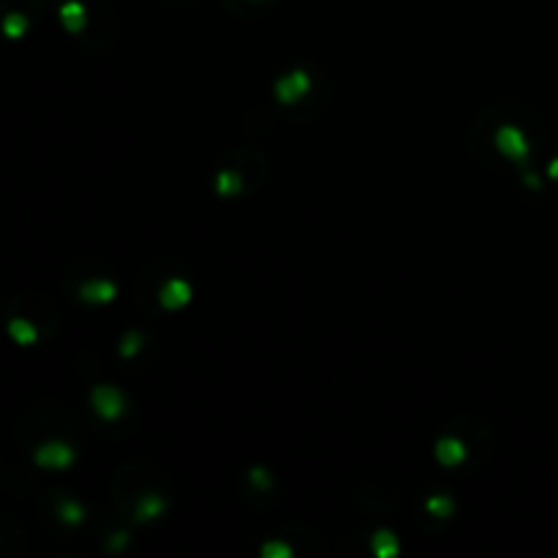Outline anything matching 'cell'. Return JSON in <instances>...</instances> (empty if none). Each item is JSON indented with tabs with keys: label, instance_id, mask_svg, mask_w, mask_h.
<instances>
[{
	"label": "cell",
	"instance_id": "cell-1",
	"mask_svg": "<svg viewBox=\"0 0 558 558\" xmlns=\"http://www.w3.org/2000/svg\"><path fill=\"white\" fill-rule=\"evenodd\" d=\"M90 403L96 408V414L101 420H120L123 411H126V401H123V392L112 384H99L93 387L90 392Z\"/></svg>",
	"mask_w": 558,
	"mask_h": 558
},
{
	"label": "cell",
	"instance_id": "cell-2",
	"mask_svg": "<svg viewBox=\"0 0 558 558\" xmlns=\"http://www.w3.org/2000/svg\"><path fill=\"white\" fill-rule=\"evenodd\" d=\"M308 90H310V76H308V71H303V69L280 76L278 82H276V99H278L280 103H286V106L297 103Z\"/></svg>",
	"mask_w": 558,
	"mask_h": 558
},
{
	"label": "cell",
	"instance_id": "cell-3",
	"mask_svg": "<svg viewBox=\"0 0 558 558\" xmlns=\"http://www.w3.org/2000/svg\"><path fill=\"white\" fill-rule=\"evenodd\" d=\"M74 450L66 444V441H47V444H41L38 450H36V455L33 460L41 466V468H69L71 463H74Z\"/></svg>",
	"mask_w": 558,
	"mask_h": 558
},
{
	"label": "cell",
	"instance_id": "cell-4",
	"mask_svg": "<svg viewBox=\"0 0 558 558\" xmlns=\"http://www.w3.org/2000/svg\"><path fill=\"white\" fill-rule=\"evenodd\" d=\"M496 148L504 152L512 161H520L526 164V155H529V145H526V136L523 131L515 126H501L496 131Z\"/></svg>",
	"mask_w": 558,
	"mask_h": 558
},
{
	"label": "cell",
	"instance_id": "cell-5",
	"mask_svg": "<svg viewBox=\"0 0 558 558\" xmlns=\"http://www.w3.org/2000/svg\"><path fill=\"white\" fill-rule=\"evenodd\" d=\"M191 297H194L191 283L183 278L166 280V283L161 286V294H158V300H161V305H164L166 310H180V308H185V305L191 303Z\"/></svg>",
	"mask_w": 558,
	"mask_h": 558
},
{
	"label": "cell",
	"instance_id": "cell-6",
	"mask_svg": "<svg viewBox=\"0 0 558 558\" xmlns=\"http://www.w3.org/2000/svg\"><path fill=\"white\" fill-rule=\"evenodd\" d=\"M79 297L90 305H106L117 297V286L112 280H87L79 289Z\"/></svg>",
	"mask_w": 558,
	"mask_h": 558
},
{
	"label": "cell",
	"instance_id": "cell-7",
	"mask_svg": "<svg viewBox=\"0 0 558 558\" xmlns=\"http://www.w3.org/2000/svg\"><path fill=\"white\" fill-rule=\"evenodd\" d=\"M433 455H436V460H438L441 466H457V463L466 460V444H463L460 438H452V436L438 438Z\"/></svg>",
	"mask_w": 558,
	"mask_h": 558
},
{
	"label": "cell",
	"instance_id": "cell-8",
	"mask_svg": "<svg viewBox=\"0 0 558 558\" xmlns=\"http://www.w3.org/2000/svg\"><path fill=\"white\" fill-rule=\"evenodd\" d=\"M60 22H63V27H66L69 33H79V30H85V25H87L85 6L76 3V0H69V3L60 8Z\"/></svg>",
	"mask_w": 558,
	"mask_h": 558
},
{
	"label": "cell",
	"instance_id": "cell-9",
	"mask_svg": "<svg viewBox=\"0 0 558 558\" xmlns=\"http://www.w3.org/2000/svg\"><path fill=\"white\" fill-rule=\"evenodd\" d=\"M164 509H166V501H164L161 496H155V493H148V496L136 504V520H139V523L155 520V517L164 515Z\"/></svg>",
	"mask_w": 558,
	"mask_h": 558
},
{
	"label": "cell",
	"instance_id": "cell-10",
	"mask_svg": "<svg viewBox=\"0 0 558 558\" xmlns=\"http://www.w3.org/2000/svg\"><path fill=\"white\" fill-rule=\"evenodd\" d=\"M8 335H11L20 346H33L36 338H38V330H36L27 319H11V322H8Z\"/></svg>",
	"mask_w": 558,
	"mask_h": 558
},
{
	"label": "cell",
	"instance_id": "cell-11",
	"mask_svg": "<svg viewBox=\"0 0 558 558\" xmlns=\"http://www.w3.org/2000/svg\"><path fill=\"white\" fill-rule=\"evenodd\" d=\"M371 548L379 558H395L398 556V536L392 531H376V536L371 539Z\"/></svg>",
	"mask_w": 558,
	"mask_h": 558
},
{
	"label": "cell",
	"instance_id": "cell-12",
	"mask_svg": "<svg viewBox=\"0 0 558 558\" xmlns=\"http://www.w3.org/2000/svg\"><path fill=\"white\" fill-rule=\"evenodd\" d=\"M240 191H243V178L237 172H231V169L218 172V178H215V194L218 196H237Z\"/></svg>",
	"mask_w": 558,
	"mask_h": 558
},
{
	"label": "cell",
	"instance_id": "cell-13",
	"mask_svg": "<svg viewBox=\"0 0 558 558\" xmlns=\"http://www.w3.org/2000/svg\"><path fill=\"white\" fill-rule=\"evenodd\" d=\"M57 517L63 523H69V526H79L85 520V509H82V504H76V501H60L57 504Z\"/></svg>",
	"mask_w": 558,
	"mask_h": 558
},
{
	"label": "cell",
	"instance_id": "cell-14",
	"mask_svg": "<svg viewBox=\"0 0 558 558\" xmlns=\"http://www.w3.org/2000/svg\"><path fill=\"white\" fill-rule=\"evenodd\" d=\"M425 509L431 512L433 517H450V515L455 512V501H452L450 496H431V499L425 501Z\"/></svg>",
	"mask_w": 558,
	"mask_h": 558
},
{
	"label": "cell",
	"instance_id": "cell-15",
	"mask_svg": "<svg viewBox=\"0 0 558 558\" xmlns=\"http://www.w3.org/2000/svg\"><path fill=\"white\" fill-rule=\"evenodd\" d=\"M27 30V20L22 14H8L6 20H3V33L8 36V38H22Z\"/></svg>",
	"mask_w": 558,
	"mask_h": 558
},
{
	"label": "cell",
	"instance_id": "cell-16",
	"mask_svg": "<svg viewBox=\"0 0 558 558\" xmlns=\"http://www.w3.org/2000/svg\"><path fill=\"white\" fill-rule=\"evenodd\" d=\"M145 346V338L139 335V332H128L123 335V343H120V355L123 357H134L139 349Z\"/></svg>",
	"mask_w": 558,
	"mask_h": 558
},
{
	"label": "cell",
	"instance_id": "cell-17",
	"mask_svg": "<svg viewBox=\"0 0 558 558\" xmlns=\"http://www.w3.org/2000/svg\"><path fill=\"white\" fill-rule=\"evenodd\" d=\"M262 556L264 558H292V548L276 539V542H267V545L262 548Z\"/></svg>",
	"mask_w": 558,
	"mask_h": 558
},
{
	"label": "cell",
	"instance_id": "cell-18",
	"mask_svg": "<svg viewBox=\"0 0 558 558\" xmlns=\"http://www.w3.org/2000/svg\"><path fill=\"white\" fill-rule=\"evenodd\" d=\"M251 482L259 485V487H270V477L264 468H251Z\"/></svg>",
	"mask_w": 558,
	"mask_h": 558
},
{
	"label": "cell",
	"instance_id": "cell-19",
	"mask_svg": "<svg viewBox=\"0 0 558 558\" xmlns=\"http://www.w3.org/2000/svg\"><path fill=\"white\" fill-rule=\"evenodd\" d=\"M126 542H128V536L123 531H120V534H115V539L109 542V548H112V550H120V548H123Z\"/></svg>",
	"mask_w": 558,
	"mask_h": 558
},
{
	"label": "cell",
	"instance_id": "cell-20",
	"mask_svg": "<svg viewBox=\"0 0 558 558\" xmlns=\"http://www.w3.org/2000/svg\"><path fill=\"white\" fill-rule=\"evenodd\" d=\"M550 175H553V178H558V161L553 164V166H550Z\"/></svg>",
	"mask_w": 558,
	"mask_h": 558
}]
</instances>
